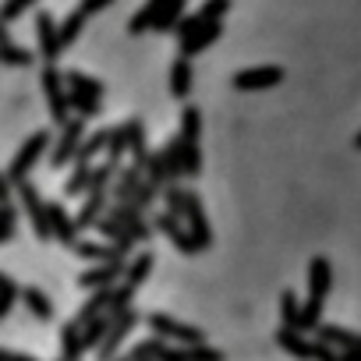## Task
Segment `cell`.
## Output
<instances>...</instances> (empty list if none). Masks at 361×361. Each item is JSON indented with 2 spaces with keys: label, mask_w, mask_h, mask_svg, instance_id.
Masks as SVG:
<instances>
[{
  "label": "cell",
  "mask_w": 361,
  "mask_h": 361,
  "mask_svg": "<svg viewBox=\"0 0 361 361\" xmlns=\"http://www.w3.org/2000/svg\"><path fill=\"white\" fill-rule=\"evenodd\" d=\"M145 326L152 329V336H159L166 343H177V347H199V343H206V333L199 326H188V322H180V319H173L166 312H149Z\"/></svg>",
  "instance_id": "obj_1"
},
{
  "label": "cell",
  "mask_w": 361,
  "mask_h": 361,
  "mask_svg": "<svg viewBox=\"0 0 361 361\" xmlns=\"http://www.w3.org/2000/svg\"><path fill=\"white\" fill-rule=\"evenodd\" d=\"M43 96H47V110H50V121L57 128H64L71 121V92L64 89V71H57V64H43Z\"/></svg>",
  "instance_id": "obj_2"
},
{
  "label": "cell",
  "mask_w": 361,
  "mask_h": 361,
  "mask_svg": "<svg viewBox=\"0 0 361 361\" xmlns=\"http://www.w3.org/2000/svg\"><path fill=\"white\" fill-rule=\"evenodd\" d=\"M15 192H18L22 209H25V216H29V224H32V234H36L39 241H54V227H50V202H43L39 188L32 185V180H22V185H18Z\"/></svg>",
  "instance_id": "obj_3"
},
{
  "label": "cell",
  "mask_w": 361,
  "mask_h": 361,
  "mask_svg": "<svg viewBox=\"0 0 361 361\" xmlns=\"http://www.w3.org/2000/svg\"><path fill=\"white\" fill-rule=\"evenodd\" d=\"M50 149V131H32L29 135V142L18 149V156L11 159V166H8V180L18 188L22 180H29V173H32V166L43 159V152Z\"/></svg>",
  "instance_id": "obj_4"
},
{
  "label": "cell",
  "mask_w": 361,
  "mask_h": 361,
  "mask_svg": "<svg viewBox=\"0 0 361 361\" xmlns=\"http://www.w3.org/2000/svg\"><path fill=\"white\" fill-rule=\"evenodd\" d=\"M85 121L82 117H71L64 128H61V138H57V145H54V152H50V166L57 170V166H64V163H75V156H78V149L85 145Z\"/></svg>",
  "instance_id": "obj_5"
},
{
  "label": "cell",
  "mask_w": 361,
  "mask_h": 361,
  "mask_svg": "<svg viewBox=\"0 0 361 361\" xmlns=\"http://www.w3.org/2000/svg\"><path fill=\"white\" fill-rule=\"evenodd\" d=\"M152 227H156L163 238H170V241H173V248H177L180 255H199V252H202V248H199V241L192 238L188 224H185V220H177V216H170L166 209H163L159 216H152Z\"/></svg>",
  "instance_id": "obj_6"
},
{
  "label": "cell",
  "mask_w": 361,
  "mask_h": 361,
  "mask_svg": "<svg viewBox=\"0 0 361 361\" xmlns=\"http://www.w3.org/2000/svg\"><path fill=\"white\" fill-rule=\"evenodd\" d=\"M36 43H39V57H43V64H57V57L64 54L61 25L54 22L50 11H36Z\"/></svg>",
  "instance_id": "obj_7"
},
{
  "label": "cell",
  "mask_w": 361,
  "mask_h": 361,
  "mask_svg": "<svg viewBox=\"0 0 361 361\" xmlns=\"http://www.w3.org/2000/svg\"><path fill=\"white\" fill-rule=\"evenodd\" d=\"M128 266L131 259H117V262H103V266H92L85 273H78V287L82 290H106V287H117V276H128Z\"/></svg>",
  "instance_id": "obj_8"
},
{
  "label": "cell",
  "mask_w": 361,
  "mask_h": 361,
  "mask_svg": "<svg viewBox=\"0 0 361 361\" xmlns=\"http://www.w3.org/2000/svg\"><path fill=\"white\" fill-rule=\"evenodd\" d=\"M234 89L238 92H255V89H273V85H280L283 82V68H276V64H262V68H245V71H238L234 78Z\"/></svg>",
  "instance_id": "obj_9"
},
{
  "label": "cell",
  "mask_w": 361,
  "mask_h": 361,
  "mask_svg": "<svg viewBox=\"0 0 361 361\" xmlns=\"http://www.w3.org/2000/svg\"><path fill=\"white\" fill-rule=\"evenodd\" d=\"M135 326H138V312H135V308L124 312V315H117L114 326H110V333H106V340L99 343L96 357H99V361H117V350H121V343L128 340V333H131Z\"/></svg>",
  "instance_id": "obj_10"
},
{
  "label": "cell",
  "mask_w": 361,
  "mask_h": 361,
  "mask_svg": "<svg viewBox=\"0 0 361 361\" xmlns=\"http://www.w3.org/2000/svg\"><path fill=\"white\" fill-rule=\"evenodd\" d=\"M276 347L287 350V354L298 357V361H319V340H308V336L298 333V329L280 326V329H276Z\"/></svg>",
  "instance_id": "obj_11"
},
{
  "label": "cell",
  "mask_w": 361,
  "mask_h": 361,
  "mask_svg": "<svg viewBox=\"0 0 361 361\" xmlns=\"http://www.w3.org/2000/svg\"><path fill=\"white\" fill-rule=\"evenodd\" d=\"M110 216H114L135 241H142V245H145V241L152 238V231H156V227L145 220V213H142L138 206H117V202H114V206H110Z\"/></svg>",
  "instance_id": "obj_12"
},
{
  "label": "cell",
  "mask_w": 361,
  "mask_h": 361,
  "mask_svg": "<svg viewBox=\"0 0 361 361\" xmlns=\"http://www.w3.org/2000/svg\"><path fill=\"white\" fill-rule=\"evenodd\" d=\"M50 227H54V241H61V245H68V248H75L82 238V231H78V220L61 206V202H50Z\"/></svg>",
  "instance_id": "obj_13"
},
{
  "label": "cell",
  "mask_w": 361,
  "mask_h": 361,
  "mask_svg": "<svg viewBox=\"0 0 361 361\" xmlns=\"http://www.w3.org/2000/svg\"><path fill=\"white\" fill-rule=\"evenodd\" d=\"M185 224H188L192 238L199 241V248L206 252V248L213 245V227H209L206 209H202V202H199V195H195V192H188V216H185Z\"/></svg>",
  "instance_id": "obj_14"
},
{
  "label": "cell",
  "mask_w": 361,
  "mask_h": 361,
  "mask_svg": "<svg viewBox=\"0 0 361 361\" xmlns=\"http://www.w3.org/2000/svg\"><path fill=\"white\" fill-rule=\"evenodd\" d=\"M329 287H333V266H329L326 255H315V259L308 262V298L326 301Z\"/></svg>",
  "instance_id": "obj_15"
},
{
  "label": "cell",
  "mask_w": 361,
  "mask_h": 361,
  "mask_svg": "<svg viewBox=\"0 0 361 361\" xmlns=\"http://www.w3.org/2000/svg\"><path fill=\"white\" fill-rule=\"evenodd\" d=\"M124 131H128V149H131V166H138V170L145 173V166H149V159H152V152H149V145H145V128H142V121H138V117H131V121H124Z\"/></svg>",
  "instance_id": "obj_16"
},
{
  "label": "cell",
  "mask_w": 361,
  "mask_h": 361,
  "mask_svg": "<svg viewBox=\"0 0 361 361\" xmlns=\"http://www.w3.org/2000/svg\"><path fill=\"white\" fill-rule=\"evenodd\" d=\"M159 361H227V354L209 347V343H199V347H173V343H166Z\"/></svg>",
  "instance_id": "obj_17"
},
{
  "label": "cell",
  "mask_w": 361,
  "mask_h": 361,
  "mask_svg": "<svg viewBox=\"0 0 361 361\" xmlns=\"http://www.w3.org/2000/svg\"><path fill=\"white\" fill-rule=\"evenodd\" d=\"M142 180H145V173L138 166H121L117 185H114V202L117 206H135V192H138Z\"/></svg>",
  "instance_id": "obj_18"
},
{
  "label": "cell",
  "mask_w": 361,
  "mask_h": 361,
  "mask_svg": "<svg viewBox=\"0 0 361 361\" xmlns=\"http://www.w3.org/2000/svg\"><path fill=\"white\" fill-rule=\"evenodd\" d=\"M110 301H114V287H106V290H96V294H89L85 298V305L75 312V322L85 329L89 322H96L99 315H106L110 312Z\"/></svg>",
  "instance_id": "obj_19"
},
{
  "label": "cell",
  "mask_w": 361,
  "mask_h": 361,
  "mask_svg": "<svg viewBox=\"0 0 361 361\" xmlns=\"http://www.w3.org/2000/svg\"><path fill=\"white\" fill-rule=\"evenodd\" d=\"M85 357V336H82V326L71 319L61 326V361H82Z\"/></svg>",
  "instance_id": "obj_20"
},
{
  "label": "cell",
  "mask_w": 361,
  "mask_h": 361,
  "mask_svg": "<svg viewBox=\"0 0 361 361\" xmlns=\"http://www.w3.org/2000/svg\"><path fill=\"white\" fill-rule=\"evenodd\" d=\"M224 36V22H213V25H202L188 43H180V57H185V61H192V57H199L202 50H209L216 39Z\"/></svg>",
  "instance_id": "obj_21"
},
{
  "label": "cell",
  "mask_w": 361,
  "mask_h": 361,
  "mask_svg": "<svg viewBox=\"0 0 361 361\" xmlns=\"http://www.w3.org/2000/svg\"><path fill=\"white\" fill-rule=\"evenodd\" d=\"M192 78H195L192 61L177 57V61L170 64V96H173V99H188V96H192Z\"/></svg>",
  "instance_id": "obj_22"
},
{
  "label": "cell",
  "mask_w": 361,
  "mask_h": 361,
  "mask_svg": "<svg viewBox=\"0 0 361 361\" xmlns=\"http://www.w3.org/2000/svg\"><path fill=\"white\" fill-rule=\"evenodd\" d=\"M159 156H163V166H166L170 185H177V180L185 177V145H180V135H177V138H166V145L159 149Z\"/></svg>",
  "instance_id": "obj_23"
},
{
  "label": "cell",
  "mask_w": 361,
  "mask_h": 361,
  "mask_svg": "<svg viewBox=\"0 0 361 361\" xmlns=\"http://www.w3.org/2000/svg\"><path fill=\"white\" fill-rule=\"evenodd\" d=\"M166 4H170V0H149V4H145L142 11H135V15H131L128 32H131V36H142L145 29H156V22H159V15L166 11Z\"/></svg>",
  "instance_id": "obj_24"
},
{
  "label": "cell",
  "mask_w": 361,
  "mask_h": 361,
  "mask_svg": "<svg viewBox=\"0 0 361 361\" xmlns=\"http://www.w3.org/2000/svg\"><path fill=\"white\" fill-rule=\"evenodd\" d=\"M0 61H4L8 68H32V54L22 50V47L11 39L8 25H0Z\"/></svg>",
  "instance_id": "obj_25"
},
{
  "label": "cell",
  "mask_w": 361,
  "mask_h": 361,
  "mask_svg": "<svg viewBox=\"0 0 361 361\" xmlns=\"http://www.w3.org/2000/svg\"><path fill=\"white\" fill-rule=\"evenodd\" d=\"M96 231H99L106 241H114V248H117L121 255H131V248L138 245V241H135V238H131V234H128V231H124V227H121V224H117L110 213H106V216L96 224Z\"/></svg>",
  "instance_id": "obj_26"
},
{
  "label": "cell",
  "mask_w": 361,
  "mask_h": 361,
  "mask_svg": "<svg viewBox=\"0 0 361 361\" xmlns=\"http://www.w3.org/2000/svg\"><path fill=\"white\" fill-rule=\"evenodd\" d=\"M71 252H75L78 259L96 262V266H103V262H117V259H128V255H121L117 248H106V245H99V241H78Z\"/></svg>",
  "instance_id": "obj_27"
},
{
  "label": "cell",
  "mask_w": 361,
  "mask_h": 361,
  "mask_svg": "<svg viewBox=\"0 0 361 361\" xmlns=\"http://www.w3.org/2000/svg\"><path fill=\"white\" fill-rule=\"evenodd\" d=\"M22 301H25V308L32 312V319L54 322V305H50V298H47L39 287H22Z\"/></svg>",
  "instance_id": "obj_28"
},
{
  "label": "cell",
  "mask_w": 361,
  "mask_h": 361,
  "mask_svg": "<svg viewBox=\"0 0 361 361\" xmlns=\"http://www.w3.org/2000/svg\"><path fill=\"white\" fill-rule=\"evenodd\" d=\"M180 142H188V145H199V138H202V114H199V106H185L180 110Z\"/></svg>",
  "instance_id": "obj_29"
},
{
  "label": "cell",
  "mask_w": 361,
  "mask_h": 361,
  "mask_svg": "<svg viewBox=\"0 0 361 361\" xmlns=\"http://www.w3.org/2000/svg\"><path fill=\"white\" fill-rule=\"evenodd\" d=\"M159 199H163V206H166L170 216H177V220H185V216H188V188L166 185V188L159 192Z\"/></svg>",
  "instance_id": "obj_30"
},
{
  "label": "cell",
  "mask_w": 361,
  "mask_h": 361,
  "mask_svg": "<svg viewBox=\"0 0 361 361\" xmlns=\"http://www.w3.org/2000/svg\"><path fill=\"white\" fill-rule=\"evenodd\" d=\"M92 163H75V170H71V177L64 180V195H85L89 192V185H92Z\"/></svg>",
  "instance_id": "obj_31"
},
{
  "label": "cell",
  "mask_w": 361,
  "mask_h": 361,
  "mask_svg": "<svg viewBox=\"0 0 361 361\" xmlns=\"http://www.w3.org/2000/svg\"><path fill=\"white\" fill-rule=\"evenodd\" d=\"M106 145H110V128H99V131H92V135L85 138V145L78 149L75 163H92L99 152H106Z\"/></svg>",
  "instance_id": "obj_32"
},
{
  "label": "cell",
  "mask_w": 361,
  "mask_h": 361,
  "mask_svg": "<svg viewBox=\"0 0 361 361\" xmlns=\"http://www.w3.org/2000/svg\"><path fill=\"white\" fill-rule=\"evenodd\" d=\"M152 266H156V255H152V252H142V255H135V259H131V266H128V276H124V283H131V287L138 290V287L149 280Z\"/></svg>",
  "instance_id": "obj_33"
},
{
  "label": "cell",
  "mask_w": 361,
  "mask_h": 361,
  "mask_svg": "<svg viewBox=\"0 0 361 361\" xmlns=\"http://www.w3.org/2000/svg\"><path fill=\"white\" fill-rule=\"evenodd\" d=\"M64 82L71 92H85V96H96L103 99V82L92 78V75H82V71H64Z\"/></svg>",
  "instance_id": "obj_34"
},
{
  "label": "cell",
  "mask_w": 361,
  "mask_h": 361,
  "mask_svg": "<svg viewBox=\"0 0 361 361\" xmlns=\"http://www.w3.org/2000/svg\"><path fill=\"white\" fill-rule=\"evenodd\" d=\"M301 301H298V294L294 290H283L280 294V319H283V326L287 329H298L301 333Z\"/></svg>",
  "instance_id": "obj_35"
},
{
  "label": "cell",
  "mask_w": 361,
  "mask_h": 361,
  "mask_svg": "<svg viewBox=\"0 0 361 361\" xmlns=\"http://www.w3.org/2000/svg\"><path fill=\"white\" fill-rule=\"evenodd\" d=\"M185 4H188V0H170V4H166V11L159 15V22H156V32H177V25L180 22H185L188 15H185Z\"/></svg>",
  "instance_id": "obj_36"
},
{
  "label": "cell",
  "mask_w": 361,
  "mask_h": 361,
  "mask_svg": "<svg viewBox=\"0 0 361 361\" xmlns=\"http://www.w3.org/2000/svg\"><path fill=\"white\" fill-rule=\"evenodd\" d=\"M18 298H22V287L15 283V276H0V319H8L11 315V308L18 305Z\"/></svg>",
  "instance_id": "obj_37"
},
{
  "label": "cell",
  "mask_w": 361,
  "mask_h": 361,
  "mask_svg": "<svg viewBox=\"0 0 361 361\" xmlns=\"http://www.w3.org/2000/svg\"><path fill=\"white\" fill-rule=\"evenodd\" d=\"M110 326H114V319H110V315H99L96 322H89V326L82 329V336H85V350H99V343L106 340Z\"/></svg>",
  "instance_id": "obj_38"
},
{
  "label": "cell",
  "mask_w": 361,
  "mask_h": 361,
  "mask_svg": "<svg viewBox=\"0 0 361 361\" xmlns=\"http://www.w3.org/2000/svg\"><path fill=\"white\" fill-rule=\"evenodd\" d=\"M114 173H121V166H114V163H99V166L92 170L89 195H110V180H114Z\"/></svg>",
  "instance_id": "obj_39"
},
{
  "label": "cell",
  "mask_w": 361,
  "mask_h": 361,
  "mask_svg": "<svg viewBox=\"0 0 361 361\" xmlns=\"http://www.w3.org/2000/svg\"><path fill=\"white\" fill-rule=\"evenodd\" d=\"M68 92H71V89H68ZM71 110H75L82 121H96V117L103 114L99 99H96V96H85V92H71Z\"/></svg>",
  "instance_id": "obj_40"
},
{
  "label": "cell",
  "mask_w": 361,
  "mask_h": 361,
  "mask_svg": "<svg viewBox=\"0 0 361 361\" xmlns=\"http://www.w3.org/2000/svg\"><path fill=\"white\" fill-rule=\"evenodd\" d=\"M124 152H131V149H128V131H124V124H121V128H110V145H106V163H114V166H121V159H124Z\"/></svg>",
  "instance_id": "obj_41"
},
{
  "label": "cell",
  "mask_w": 361,
  "mask_h": 361,
  "mask_svg": "<svg viewBox=\"0 0 361 361\" xmlns=\"http://www.w3.org/2000/svg\"><path fill=\"white\" fill-rule=\"evenodd\" d=\"M131 298H135V287L131 283H117L114 287V301H110V319H117V315H124V312H131Z\"/></svg>",
  "instance_id": "obj_42"
},
{
  "label": "cell",
  "mask_w": 361,
  "mask_h": 361,
  "mask_svg": "<svg viewBox=\"0 0 361 361\" xmlns=\"http://www.w3.org/2000/svg\"><path fill=\"white\" fill-rule=\"evenodd\" d=\"M319 326H322V301L308 298L301 308V333H319Z\"/></svg>",
  "instance_id": "obj_43"
},
{
  "label": "cell",
  "mask_w": 361,
  "mask_h": 361,
  "mask_svg": "<svg viewBox=\"0 0 361 361\" xmlns=\"http://www.w3.org/2000/svg\"><path fill=\"white\" fill-rule=\"evenodd\" d=\"M15 231H18V209L11 202L0 206V241H15Z\"/></svg>",
  "instance_id": "obj_44"
},
{
  "label": "cell",
  "mask_w": 361,
  "mask_h": 361,
  "mask_svg": "<svg viewBox=\"0 0 361 361\" xmlns=\"http://www.w3.org/2000/svg\"><path fill=\"white\" fill-rule=\"evenodd\" d=\"M82 25H85V15L75 8V11H71V15L61 22V43H64V47H71V43L82 36Z\"/></svg>",
  "instance_id": "obj_45"
},
{
  "label": "cell",
  "mask_w": 361,
  "mask_h": 361,
  "mask_svg": "<svg viewBox=\"0 0 361 361\" xmlns=\"http://www.w3.org/2000/svg\"><path fill=\"white\" fill-rule=\"evenodd\" d=\"M39 0H4V8H0V25H8L11 29V22L15 18H22L29 8H36Z\"/></svg>",
  "instance_id": "obj_46"
},
{
  "label": "cell",
  "mask_w": 361,
  "mask_h": 361,
  "mask_svg": "<svg viewBox=\"0 0 361 361\" xmlns=\"http://www.w3.org/2000/svg\"><path fill=\"white\" fill-rule=\"evenodd\" d=\"M227 11H231V0H206L199 8V18H202V25H213V22H224Z\"/></svg>",
  "instance_id": "obj_47"
},
{
  "label": "cell",
  "mask_w": 361,
  "mask_h": 361,
  "mask_svg": "<svg viewBox=\"0 0 361 361\" xmlns=\"http://www.w3.org/2000/svg\"><path fill=\"white\" fill-rule=\"evenodd\" d=\"M156 199H159V188L156 185H149V177L138 185V192H135V206L142 209V213H149L152 206H156Z\"/></svg>",
  "instance_id": "obj_48"
},
{
  "label": "cell",
  "mask_w": 361,
  "mask_h": 361,
  "mask_svg": "<svg viewBox=\"0 0 361 361\" xmlns=\"http://www.w3.org/2000/svg\"><path fill=\"white\" fill-rule=\"evenodd\" d=\"M199 29H202V18H199V15H188L185 22L177 25V39H180V43H188V39H192Z\"/></svg>",
  "instance_id": "obj_49"
},
{
  "label": "cell",
  "mask_w": 361,
  "mask_h": 361,
  "mask_svg": "<svg viewBox=\"0 0 361 361\" xmlns=\"http://www.w3.org/2000/svg\"><path fill=\"white\" fill-rule=\"evenodd\" d=\"M114 4V0H82V4H78V11L85 15V18H92V15H99V11H106Z\"/></svg>",
  "instance_id": "obj_50"
},
{
  "label": "cell",
  "mask_w": 361,
  "mask_h": 361,
  "mask_svg": "<svg viewBox=\"0 0 361 361\" xmlns=\"http://www.w3.org/2000/svg\"><path fill=\"white\" fill-rule=\"evenodd\" d=\"M0 361H39V357H32V354H18V350H0Z\"/></svg>",
  "instance_id": "obj_51"
},
{
  "label": "cell",
  "mask_w": 361,
  "mask_h": 361,
  "mask_svg": "<svg viewBox=\"0 0 361 361\" xmlns=\"http://www.w3.org/2000/svg\"><path fill=\"white\" fill-rule=\"evenodd\" d=\"M11 192H15V185L8 180V173L0 177V202H11Z\"/></svg>",
  "instance_id": "obj_52"
},
{
  "label": "cell",
  "mask_w": 361,
  "mask_h": 361,
  "mask_svg": "<svg viewBox=\"0 0 361 361\" xmlns=\"http://www.w3.org/2000/svg\"><path fill=\"white\" fill-rule=\"evenodd\" d=\"M117 361H135V354H131V350H128V354H121V357H117Z\"/></svg>",
  "instance_id": "obj_53"
},
{
  "label": "cell",
  "mask_w": 361,
  "mask_h": 361,
  "mask_svg": "<svg viewBox=\"0 0 361 361\" xmlns=\"http://www.w3.org/2000/svg\"><path fill=\"white\" fill-rule=\"evenodd\" d=\"M354 149H361V131H357V135H354Z\"/></svg>",
  "instance_id": "obj_54"
},
{
  "label": "cell",
  "mask_w": 361,
  "mask_h": 361,
  "mask_svg": "<svg viewBox=\"0 0 361 361\" xmlns=\"http://www.w3.org/2000/svg\"><path fill=\"white\" fill-rule=\"evenodd\" d=\"M347 357H350V361H361V354H347Z\"/></svg>",
  "instance_id": "obj_55"
}]
</instances>
